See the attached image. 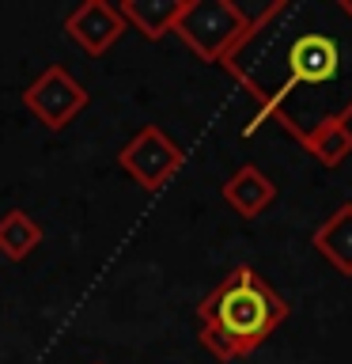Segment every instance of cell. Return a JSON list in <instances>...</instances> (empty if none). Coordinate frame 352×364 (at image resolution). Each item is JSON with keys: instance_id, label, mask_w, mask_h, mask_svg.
I'll return each mask as SVG.
<instances>
[{"instance_id": "6da1fadb", "label": "cell", "mask_w": 352, "mask_h": 364, "mask_svg": "<svg viewBox=\"0 0 352 364\" xmlns=\"http://www.w3.org/2000/svg\"><path fill=\"white\" fill-rule=\"evenodd\" d=\"M224 68L277 122L307 144L352 122V0H277L250 16Z\"/></svg>"}, {"instance_id": "7a4b0ae2", "label": "cell", "mask_w": 352, "mask_h": 364, "mask_svg": "<svg viewBox=\"0 0 352 364\" xmlns=\"http://www.w3.org/2000/svg\"><path fill=\"white\" fill-rule=\"evenodd\" d=\"M288 318V304L273 292L250 266H235L216 289L197 304V323L227 334L238 353H254L273 330Z\"/></svg>"}, {"instance_id": "3957f363", "label": "cell", "mask_w": 352, "mask_h": 364, "mask_svg": "<svg viewBox=\"0 0 352 364\" xmlns=\"http://www.w3.org/2000/svg\"><path fill=\"white\" fill-rule=\"evenodd\" d=\"M250 16L231 0H186L175 23V34L209 65H224L227 53L243 42Z\"/></svg>"}, {"instance_id": "277c9868", "label": "cell", "mask_w": 352, "mask_h": 364, "mask_svg": "<svg viewBox=\"0 0 352 364\" xmlns=\"http://www.w3.org/2000/svg\"><path fill=\"white\" fill-rule=\"evenodd\" d=\"M182 164H186V152L159 125H141L118 152V167L141 190H163L182 171Z\"/></svg>"}, {"instance_id": "5b68a950", "label": "cell", "mask_w": 352, "mask_h": 364, "mask_svg": "<svg viewBox=\"0 0 352 364\" xmlns=\"http://www.w3.org/2000/svg\"><path fill=\"white\" fill-rule=\"evenodd\" d=\"M23 107H27L45 129H65V125L87 107V87L79 84L65 65H45L27 84V91H23Z\"/></svg>"}, {"instance_id": "8992f818", "label": "cell", "mask_w": 352, "mask_h": 364, "mask_svg": "<svg viewBox=\"0 0 352 364\" xmlns=\"http://www.w3.org/2000/svg\"><path fill=\"white\" fill-rule=\"evenodd\" d=\"M65 34L84 53L102 57L125 34V19L118 4H110V0H84V4H76L65 16Z\"/></svg>"}, {"instance_id": "52a82bcc", "label": "cell", "mask_w": 352, "mask_h": 364, "mask_svg": "<svg viewBox=\"0 0 352 364\" xmlns=\"http://www.w3.org/2000/svg\"><path fill=\"white\" fill-rule=\"evenodd\" d=\"M220 198L231 205V209L243 216V220H254L277 201V182H273L261 167L254 164H243L231 178L220 186Z\"/></svg>"}, {"instance_id": "ba28073f", "label": "cell", "mask_w": 352, "mask_h": 364, "mask_svg": "<svg viewBox=\"0 0 352 364\" xmlns=\"http://www.w3.org/2000/svg\"><path fill=\"white\" fill-rule=\"evenodd\" d=\"M311 243L341 277H352V201L334 209L322 224L314 228Z\"/></svg>"}, {"instance_id": "9c48e42d", "label": "cell", "mask_w": 352, "mask_h": 364, "mask_svg": "<svg viewBox=\"0 0 352 364\" xmlns=\"http://www.w3.org/2000/svg\"><path fill=\"white\" fill-rule=\"evenodd\" d=\"M182 4L186 0H121L118 11H121L125 27L141 31L148 42H159L163 34H175Z\"/></svg>"}, {"instance_id": "30bf717a", "label": "cell", "mask_w": 352, "mask_h": 364, "mask_svg": "<svg viewBox=\"0 0 352 364\" xmlns=\"http://www.w3.org/2000/svg\"><path fill=\"white\" fill-rule=\"evenodd\" d=\"M42 239H45V232L31 213L11 209V213L0 216V255L8 262H23L27 255H34Z\"/></svg>"}, {"instance_id": "8fae6325", "label": "cell", "mask_w": 352, "mask_h": 364, "mask_svg": "<svg viewBox=\"0 0 352 364\" xmlns=\"http://www.w3.org/2000/svg\"><path fill=\"white\" fill-rule=\"evenodd\" d=\"M322 167H341L352 156V125H329L303 144Z\"/></svg>"}, {"instance_id": "7c38bea8", "label": "cell", "mask_w": 352, "mask_h": 364, "mask_svg": "<svg viewBox=\"0 0 352 364\" xmlns=\"http://www.w3.org/2000/svg\"><path fill=\"white\" fill-rule=\"evenodd\" d=\"M95 364H102V360H95Z\"/></svg>"}]
</instances>
